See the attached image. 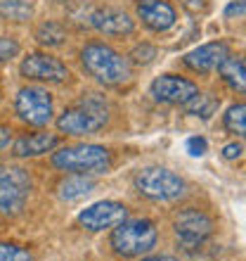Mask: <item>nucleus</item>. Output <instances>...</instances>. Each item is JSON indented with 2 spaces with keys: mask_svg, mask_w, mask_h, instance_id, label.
<instances>
[{
  "mask_svg": "<svg viewBox=\"0 0 246 261\" xmlns=\"http://www.w3.org/2000/svg\"><path fill=\"white\" fill-rule=\"evenodd\" d=\"M206 150H208V143L201 136H192L187 140V152H190L192 157H204Z\"/></svg>",
  "mask_w": 246,
  "mask_h": 261,
  "instance_id": "b1692460",
  "label": "nucleus"
},
{
  "mask_svg": "<svg viewBox=\"0 0 246 261\" xmlns=\"http://www.w3.org/2000/svg\"><path fill=\"white\" fill-rule=\"evenodd\" d=\"M244 105H232L230 110H227L225 114V128L230 130V133H237V136H244L246 130V117H244Z\"/></svg>",
  "mask_w": 246,
  "mask_h": 261,
  "instance_id": "412c9836",
  "label": "nucleus"
},
{
  "mask_svg": "<svg viewBox=\"0 0 246 261\" xmlns=\"http://www.w3.org/2000/svg\"><path fill=\"white\" fill-rule=\"evenodd\" d=\"M241 152H244V147H241L239 143H230V145L223 147V157L225 159H237V157H241Z\"/></svg>",
  "mask_w": 246,
  "mask_h": 261,
  "instance_id": "cd10ccee",
  "label": "nucleus"
},
{
  "mask_svg": "<svg viewBox=\"0 0 246 261\" xmlns=\"http://www.w3.org/2000/svg\"><path fill=\"white\" fill-rule=\"evenodd\" d=\"M95 188V183H93V178H88L85 173H76V176H69V178H64L59 183V197L67 199V202H74V199H81L85 197V195L90 193Z\"/></svg>",
  "mask_w": 246,
  "mask_h": 261,
  "instance_id": "f3484780",
  "label": "nucleus"
},
{
  "mask_svg": "<svg viewBox=\"0 0 246 261\" xmlns=\"http://www.w3.org/2000/svg\"><path fill=\"white\" fill-rule=\"evenodd\" d=\"M81 62L85 71L104 86H118V83H126L133 76L128 60L118 55L109 45H102V43L85 45L81 50Z\"/></svg>",
  "mask_w": 246,
  "mask_h": 261,
  "instance_id": "f257e3e1",
  "label": "nucleus"
},
{
  "mask_svg": "<svg viewBox=\"0 0 246 261\" xmlns=\"http://www.w3.org/2000/svg\"><path fill=\"white\" fill-rule=\"evenodd\" d=\"M142 261H180V259H175V256H166V254H161V256H144Z\"/></svg>",
  "mask_w": 246,
  "mask_h": 261,
  "instance_id": "c756f323",
  "label": "nucleus"
},
{
  "mask_svg": "<svg viewBox=\"0 0 246 261\" xmlns=\"http://www.w3.org/2000/svg\"><path fill=\"white\" fill-rule=\"evenodd\" d=\"M57 145V136L55 133H28V136H21L17 143H14V154L17 157H38V154H45Z\"/></svg>",
  "mask_w": 246,
  "mask_h": 261,
  "instance_id": "2eb2a0df",
  "label": "nucleus"
},
{
  "mask_svg": "<svg viewBox=\"0 0 246 261\" xmlns=\"http://www.w3.org/2000/svg\"><path fill=\"white\" fill-rule=\"evenodd\" d=\"M157 57V50L149 48V45H140V48H135V53H133V60L135 62H151Z\"/></svg>",
  "mask_w": 246,
  "mask_h": 261,
  "instance_id": "393cba45",
  "label": "nucleus"
},
{
  "mask_svg": "<svg viewBox=\"0 0 246 261\" xmlns=\"http://www.w3.org/2000/svg\"><path fill=\"white\" fill-rule=\"evenodd\" d=\"M227 55H230V45L225 41H213L187 53L184 55V64L190 69H194V71H213V69L220 67V62Z\"/></svg>",
  "mask_w": 246,
  "mask_h": 261,
  "instance_id": "ddd939ff",
  "label": "nucleus"
},
{
  "mask_svg": "<svg viewBox=\"0 0 246 261\" xmlns=\"http://www.w3.org/2000/svg\"><path fill=\"white\" fill-rule=\"evenodd\" d=\"M220 76H223V81L227 86H232L234 90H239L244 93L246 88V64H244V57L239 55H227L218 67Z\"/></svg>",
  "mask_w": 246,
  "mask_h": 261,
  "instance_id": "dca6fc26",
  "label": "nucleus"
},
{
  "mask_svg": "<svg viewBox=\"0 0 246 261\" xmlns=\"http://www.w3.org/2000/svg\"><path fill=\"white\" fill-rule=\"evenodd\" d=\"M175 235H178L180 245L184 249H194L199 245H204L213 233V221L208 214L199 212V209H184L175 216Z\"/></svg>",
  "mask_w": 246,
  "mask_h": 261,
  "instance_id": "6e6552de",
  "label": "nucleus"
},
{
  "mask_svg": "<svg viewBox=\"0 0 246 261\" xmlns=\"http://www.w3.org/2000/svg\"><path fill=\"white\" fill-rule=\"evenodd\" d=\"M36 38L43 45H62L64 38H67V31L57 21H45V24H41V27L36 29Z\"/></svg>",
  "mask_w": 246,
  "mask_h": 261,
  "instance_id": "aec40b11",
  "label": "nucleus"
},
{
  "mask_svg": "<svg viewBox=\"0 0 246 261\" xmlns=\"http://www.w3.org/2000/svg\"><path fill=\"white\" fill-rule=\"evenodd\" d=\"M14 107H17L19 119H24L31 126H45L52 119V97L48 90L38 88V86L21 88Z\"/></svg>",
  "mask_w": 246,
  "mask_h": 261,
  "instance_id": "0eeeda50",
  "label": "nucleus"
},
{
  "mask_svg": "<svg viewBox=\"0 0 246 261\" xmlns=\"http://www.w3.org/2000/svg\"><path fill=\"white\" fill-rule=\"evenodd\" d=\"M225 17L227 19H234V17H244V0H234L225 7Z\"/></svg>",
  "mask_w": 246,
  "mask_h": 261,
  "instance_id": "a878e982",
  "label": "nucleus"
},
{
  "mask_svg": "<svg viewBox=\"0 0 246 261\" xmlns=\"http://www.w3.org/2000/svg\"><path fill=\"white\" fill-rule=\"evenodd\" d=\"M137 17L151 31H168L175 24V10L166 0H137Z\"/></svg>",
  "mask_w": 246,
  "mask_h": 261,
  "instance_id": "f8f14e48",
  "label": "nucleus"
},
{
  "mask_svg": "<svg viewBox=\"0 0 246 261\" xmlns=\"http://www.w3.org/2000/svg\"><path fill=\"white\" fill-rule=\"evenodd\" d=\"M199 93L197 83H192L190 79L175 74H164L151 83V95L157 102H168V105H184L187 100Z\"/></svg>",
  "mask_w": 246,
  "mask_h": 261,
  "instance_id": "9b49d317",
  "label": "nucleus"
},
{
  "mask_svg": "<svg viewBox=\"0 0 246 261\" xmlns=\"http://www.w3.org/2000/svg\"><path fill=\"white\" fill-rule=\"evenodd\" d=\"M187 112L194 114V117H201V119H208L213 112L218 110V100L211 95V93H197V95L187 100Z\"/></svg>",
  "mask_w": 246,
  "mask_h": 261,
  "instance_id": "6ab92c4d",
  "label": "nucleus"
},
{
  "mask_svg": "<svg viewBox=\"0 0 246 261\" xmlns=\"http://www.w3.org/2000/svg\"><path fill=\"white\" fill-rule=\"evenodd\" d=\"M21 76L34 79V81H48V83H64L69 79V69L64 62L48 53H31L21 62Z\"/></svg>",
  "mask_w": 246,
  "mask_h": 261,
  "instance_id": "9d476101",
  "label": "nucleus"
},
{
  "mask_svg": "<svg viewBox=\"0 0 246 261\" xmlns=\"http://www.w3.org/2000/svg\"><path fill=\"white\" fill-rule=\"evenodd\" d=\"M31 190V178L24 169L5 166L0 169V214L12 216L24 206Z\"/></svg>",
  "mask_w": 246,
  "mask_h": 261,
  "instance_id": "423d86ee",
  "label": "nucleus"
},
{
  "mask_svg": "<svg viewBox=\"0 0 246 261\" xmlns=\"http://www.w3.org/2000/svg\"><path fill=\"white\" fill-rule=\"evenodd\" d=\"M90 24L107 36H128L133 34V19L116 7H104L90 14Z\"/></svg>",
  "mask_w": 246,
  "mask_h": 261,
  "instance_id": "4468645a",
  "label": "nucleus"
},
{
  "mask_svg": "<svg viewBox=\"0 0 246 261\" xmlns=\"http://www.w3.org/2000/svg\"><path fill=\"white\" fill-rule=\"evenodd\" d=\"M128 219V209L121 202H111V199H104V202H95L90 204L88 209H83L78 214V223L88 230H104V228H114L118 226L121 221Z\"/></svg>",
  "mask_w": 246,
  "mask_h": 261,
  "instance_id": "1a4fd4ad",
  "label": "nucleus"
},
{
  "mask_svg": "<svg viewBox=\"0 0 246 261\" xmlns=\"http://www.w3.org/2000/svg\"><path fill=\"white\" fill-rule=\"evenodd\" d=\"M26 249L17 247V245H5V242H0V261H28Z\"/></svg>",
  "mask_w": 246,
  "mask_h": 261,
  "instance_id": "4be33fe9",
  "label": "nucleus"
},
{
  "mask_svg": "<svg viewBox=\"0 0 246 261\" xmlns=\"http://www.w3.org/2000/svg\"><path fill=\"white\" fill-rule=\"evenodd\" d=\"M52 164L62 171L104 173L111 164L109 150L102 145H71L52 154Z\"/></svg>",
  "mask_w": 246,
  "mask_h": 261,
  "instance_id": "20e7f679",
  "label": "nucleus"
},
{
  "mask_svg": "<svg viewBox=\"0 0 246 261\" xmlns=\"http://www.w3.org/2000/svg\"><path fill=\"white\" fill-rule=\"evenodd\" d=\"M107 119H109L107 102L97 95H88L74 107L62 112V117L57 119V128L69 136H90L102 128Z\"/></svg>",
  "mask_w": 246,
  "mask_h": 261,
  "instance_id": "f03ea898",
  "label": "nucleus"
},
{
  "mask_svg": "<svg viewBox=\"0 0 246 261\" xmlns=\"http://www.w3.org/2000/svg\"><path fill=\"white\" fill-rule=\"evenodd\" d=\"M31 0H0V17L12 21H24L31 17Z\"/></svg>",
  "mask_w": 246,
  "mask_h": 261,
  "instance_id": "a211bd4d",
  "label": "nucleus"
},
{
  "mask_svg": "<svg viewBox=\"0 0 246 261\" xmlns=\"http://www.w3.org/2000/svg\"><path fill=\"white\" fill-rule=\"evenodd\" d=\"M157 228L147 219L121 221L111 233V247L121 256H142L157 247Z\"/></svg>",
  "mask_w": 246,
  "mask_h": 261,
  "instance_id": "7ed1b4c3",
  "label": "nucleus"
},
{
  "mask_svg": "<svg viewBox=\"0 0 246 261\" xmlns=\"http://www.w3.org/2000/svg\"><path fill=\"white\" fill-rule=\"evenodd\" d=\"M10 133H12V130L7 128V126H0V150L10 143Z\"/></svg>",
  "mask_w": 246,
  "mask_h": 261,
  "instance_id": "c85d7f7f",
  "label": "nucleus"
},
{
  "mask_svg": "<svg viewBox=\"0 0 246 261\" xmlns=\"http://www.w3.org/2000/svg\"><path fill=\"white\" fill-rule=\"evenodd\" d=\"M135 188L144 197L168 202V199H175L184 193V180L168 169L149 166V169H142L135 176Z\"/></svg>",
  "mask_w": 246,
  "mask_h": 261,
  "instance_id": "39448f33",
  "label": "nucleus"
},
{
  "mask_svg": "<svg viewBox=\"0 0 246 261\" xmlns=\"http://www.w3.org/2000/svg\"><path fill=\"white\" fill-rule=\"evenodd\" d=\"M187 10H190L192 14H197V12H204L206 7H208V0H180Z\"/></svg>",
  "mask_w": 246,
  "mask_h": 261,
  "instance_id": "bb28decb",
  "label": "nucleus"
},
{
  "mask_svg": "<svg viewBox=\"0 0 246 261\" xmlns=\"http://www.w3.org/2000/svg\"><path fill=\"white\" fill-rule=\"evenodd\" d=\"M17 55H19V43L14 41V38H3L0 36V64Z\"/></svg>",
  "mask_w": 246,
  "mask_h": 261,
  "instance_id": "5701e85b",
  "label": "nucleus"
}]
</instances>
